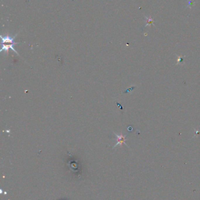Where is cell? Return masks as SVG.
<instances>
[{
	"label": "cell",
	"mask_w": 200,
	"mask_h": 200,
	"mask_svg": "<svg viewBox=\"0 0 200 200\" xmlns=\"http://www.w3.org/2000/svg\"><path fill=\"white\" fill-rule=\"evenodd\" d=\"M17 36V35H15L14 37H11L10 36H1V43L2 44H5V43H13L14 45H17L18 44V43H16L14 42V39L15 38V37Z\"/></svg>",
	"instance_id": "obj_2"
},
{
	"label": "cell",
	"mask_w": 200,
	"mask_h": 200,
	"mask_svg": "<svg viewBox=\"0 0 200 200\" xmlns=\"http://www.w3.org/2000/svg\"><path fill=\"white\" fill-rule=\"evenodd\" d=\"M14 45H15L13 43H5V44H2V48L0 50L1 52H3V50H4L5 52H6L7 54L8 53V51L10 49L13 50L14 52H15L18 56H20V55L18 53V52L15 50V49L14 48Z\"/></svg>",
	"instance_id": "obj_3"
},
{
	"label": "cell",
	"mask_w": 200,
	"mask_h": 200,
	"mask_svg": "<svg viewBox=\"0 0 200 200\" xmlns=\"http://www.w3.org/2000/svg\"><path fill=\"white\" fill-rule=\"evenodd\" d=\"M177 62H178L177 64H178V63H180L183 62V58H182V56H180V57H178V59Z\"/></svg>",
	"instance_id": "obj_4"
},
{
	"label": "cell",
	"mask_w": 200,
	"mask_h": 200,
	"mask_svg": "<svg viewBox=\"0 0 200 200\" xmlns=\"http://www.w3.org/2000/svg\"><path fill=\"white\" fill-rule=\"evenodd\" d=\"M115 135H116V141H117V143H116V144L115 145V146H114V148H115L116 146H117L118 145H120V146H122V145L123 144H125V145H126L127 146V144L126 143V135H122V134H121V135H118V134H116V133H115Z\"/></svg>",
	"instance_id": "obj_1"
}]
</instances>
